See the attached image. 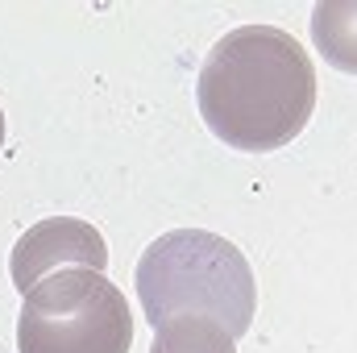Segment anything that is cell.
Returning <instances> with one entry per match:
<instances>
[{
    "mask_svg": "<svg viewBox=\"0 0 357 353\" xmlns=\"http://www.w3.org/2000/svg\"><path fill=\"white\" fill-rule=\"evenodd\" d=\"M195 104L216 142L270 154L303 133L316 108V71L287 29L237 25L204 59Z\"/></svg>",
    "mask_w": 357,
    "mask_h": 353,
    "instance_id": "6da1fadb",
    "label": "cell"
},
{
    "mask_svg": "<svg viewBox=\"0 0 357 353\" xmlns=\"http://www.w3.org/2000/svg\"><path fill=\"white\" fill-rule=\"evenodd\" d=\"M137 295L154 329L178 316H204L233 341L250 333L258 308L245 254L208 229H171L150 241L137 258Z\"/></svg>",
    "mask_w": 357,
    "mask_h": 353,
    "instance_id": "7a4b0ae2",
    "label": "cell"
},
{
    "mask_svg": "<svg viewBox=\"0 0 357 353\" xmlns=\"http://www.w3.org/2000/svg\"><path fill=\"white\" fill-rule=\"evenodd\" d=\"M133 312L112 278L59 270L25 291L17 320L21 353H129Z\"/></svg>",
    "mask_w": 357,
    "mask_h": 353,
    "instance_id": "3957f363",
    "label": "cell"
},
{
    "mask_svg": "<svg viewBox=\"0 0 357 353\" xmlns=\"http://www.w3.org/2000/svg\"><path fill=\"white\" fill-rule=\"evenodd\" d=\"M104 266H108V246L100 229H91L88 220H75V216H46L33 229H25L21 241L13 246L8 274H13V287L25 295L59 270L104 274Z\"/></svg>",
    "mask_w": 357,
    "mask_h": 353,
    "instance_id": "277c9868",
    "label": "cell"
},
{
    "mask_svg": "<svg viewBox=\"0 0 357 353\" xmlns=\"http://www.w3.org/2000/svg\"><path fill=\"white\" fill-rule=\"evenodd\" d=\"M316 50L345 75H357V0H324L312 8Z\"/></svg>",
    "mask_w": 357,
    "mask_h": 353,
    "instance_id": "5b68a950",
    "label": "cell"
},
{
    "mask_svg": "<svg viewBox=\"0 0 357 353\" xmlns=\"http://www.w3.org/2000/svg\"><path fill=\"white\" fill-rule=\"evenodd\" d=\"M150 353H237V341L204 316H178L154 329Z\"/></svg>",
    "mask_w": 357,
    "mask_h": 353,
    "instance_id": "8992f818",
    "label": "cell"
},
{
    "mask_svg": "<svg viewBox=\"0 0 357 353\" xmlns=\"http://www.w3.org/2000/svg\"><path fill=\"white\" fill-rule=\"evenodd\" d=\"M0 146H4V108H0Z\"/></svg>",
    "mask_w": 357,
    "mask_h": 353,
    "instance_id": "52a82bcc",
    "label": "cell"
}]
</instances>
